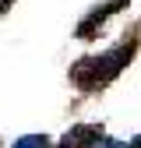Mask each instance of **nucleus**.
I'll return each instance as SVG.
<instances>
[{"mask_svg":"<svg viewBox=\"0 0 141 148\" xmlns=\"http://www.w3.org/2000/svg\"><path fill=\"white\" fill-rule=\"evenodd\" d=\"M131 57H134V42L113 46V49H106L102 57L78 60L74 67H70V81H74L81 92H95V88H102V85H110L116 74L131 64Z\"/></svg>","mask_w":141,"mask_h":148,"instance_id":"f257e3e1","label":"nucleus"},{"mask_svg":"<svg viewBox=\"0 0 141 148\" xmlns=\"http://www.w3.org/2000/svg\"><path fill=\"white\" fill-rule=\"evenodd\" d=\"M116 7H127V0H106V4H99V7H92V11H88V18H85V21L78 25V39H92V35H95V28L106 21V18H110Z\"/></svg>","mask_w":141,"mask_h":148,"instance_id":"f03ea898","label":"nucleus"},{"mask_svg":"<svg viewBox=\"0 0 141 148\" xmlns=\"http://www.w3.org/2000/svg\"><path fill=\"white\" fill-rule=\"evenodd\" d=\"M99 138H102L99 123H81V127H70V131L60 138V148H92Z\"/></svg>","mask_w":141,"mask_h":148,"instance_id":"7ed1b4c3","label":"nucleus"},{"mask_svg":"<svg viewBox=\"0 0 141 148\" xmlns=\"http://www.w3.org/2000/svg\"><path fill=\"white\" fill-rule=\"evenodd\" d=\"M14 148H53V141L46 134H25V138H18Z\"/></svg>","mask_w":141,"mask_h":148,"instance_id":"20e7f679","label":"nucleus"},{"mask_svg":"<svg viewBox=\"0 0 141 148\" xmlns=\"http://www.w3.org/2000/svg\"><path fill=\"white\" fill-rule=\"evenodd\" d=\"M131 148H141V138H134V141H131Z\"/></svg>","mask_w":141,"mask_h":148,"instance_id":"39448f33","label":"nucleus"}]
</instances>
